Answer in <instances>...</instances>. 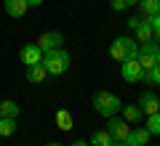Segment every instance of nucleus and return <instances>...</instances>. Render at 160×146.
<instances>
[{"instance_id":"obj_11","label":"nucleus","mask_w":160,"mask_h":146,"mask_svg":"<svg viewBox=\"0 0 160 146\" xmlns=\"http://www.w3.org/2000/svg\"><path fill=\"white\" fill-rule=\"evenodd\" d=\"M149 138H152V133H149L147 128H133L126 144L128 146H149Z\"/></svg>"},{"instance_id":"obj_3","label":"nucleus","mask_w":160,"mask_h":146,"mask_svg":"<svg viewBox=\"0 0 160 146\" xmlns=\"http://www.w3.org/2000/svg\"><path fill=\"white\" fill-rule=\"evenodd\" d=\"M43 67H46V72L51 74V77H59V74H64L69 67H72V56H69L64 48L51 51V53L43 56Z\"/></svg>"},{"instance_id":"obj_15","label":"nucleus","mask_w":160,"mask_h":146,"mask_svg":"<svg viewBox=\"0 0 160 146\" xmlns=\"http://www.w3.org/2000/svg\"><path fill=\"white\" fill-rule=\"evenodd\" d=\"M112 135H109V130L107 128H104V130H96V133H93L91 135V141H88V144H91V146H112Z\"/></svg>"},{"instance_id":"obj_21","label":"nucleus","mask_w":160,"mask_h":146,"mask_svg":"<svg viewBox=\"0 0 160 146\" xmlns=\"http://www.w3.org/2000/svg\"><path fill=\"white\" fill-rule=\"evenodd\" d=\"M144 82H147V85H160V64L144 72Z\"/></svg>"},{"instance_id":"obj_19","label":"nucleus","mask_w":160,"mask_h":146,"mask_svg":"<svg viewBox=\"0 0 160 146\" xmlns=\"http://www.w3.org/2000/svg\"><path fill=\"white\" fill-rule=\"evenodd\" d=\"M16 133V120L13 117H0V135L3 138H8V135Z\"/></svg>"},{"instance_id":"obj_5","label":"nucleus","mask_w":160,"mask_h":146,"mask_svg":"<svg viewBox=\"0 0 160 146\" xmlns=\"http://www.w3.org/2000/svg\"><path fill=\"white\" fill-rule=\"evenodd\" d=\"M38 48L43 53H51V51H59V48H64V35L59 32V29H48V32H43L38 37Z\"/></svg>"},{"instance_id":"obj_8","label":"nucleus","mask_w":160,"mask_h":146,"mask_svg":"<svg viewBox=\"0 0 160 146\" xmlns=\"http://www.w3.org/2000/svg\"><path fill=\"white\" fill-rule=\"evenodd\" d=\"M43 56H46V53L38 48V43H27V45H22V51H19V59H22L24 67H35V64H43Z\"/></svg>"},{"instance_id":"obj_29","label":"nucleus","mask_w":160,"mask_h":146,"mask_svg":"<svg viewBox=\"0 0 160 146\" xmlns=\"http://www.w3.org/2000/svg\"><path fill=\"white\" fill-rule=\"evenodd\" d=\"M46 146H62V144H46Z\"/></svg>"},{"instance_id":"obj_13","label":"nucleus","mask_w":160,"mask_h":146,"mask_svg":"<svg viewBox=\"0 0 160 146\" xmlns=\"http://www.w3.org/2000/svg\"><path fill=\"white\" fill-rule=\"evenodd\" d=\"M46 77H48V72H46V67L43 64H35V67H27V80L32 85H40V82H46Z\"/></svg>"},{"instance_id":"obj_17","label":"nucleus","mask_w":160,"mask_h":146,"mask_svg":"<svg viewBox=\"0 0 160 146\" xmlns=\"http://www.w3.org/2000/svg\"><path fill=\"white\" fill-rule=\"evenodd\" d=\"M56 125H59V130H72L75 120H72V114H69L67 109H59L56 112Z\"/></svg>"},{"instance_id":"obj_22","label":"nucleus","mask_w":160,"mask_h":146,"mask_svg":"<svg viewBox=\"0 0 160 146\" xmlns=\"http://www.w3.org/2000/svg\"><path fill=\"white\" fill-rule=\"evenodd\" d=\"M147 21L152 24V32H155V43H160V13H155V16H149Z\"/></svg>"},{"instance_id":"obj_12","label":"nucleus","mask_w":160,"mask_h":146,"mask_svg":"<svg viewBox=\"0 0 160 146\" xmlns=\"http://www.w3.org/2000/svg\"><path fill=\"white\" fill-rule=\"evenodd\" d=\"M123 120L131 122V125H139V122L144 120L142 106H139V104H123Z\"/></svg>"},{"instance_id":"obj_26","label":"nucleus","mask_w":160,"mask_h":146,"mask_svg":"<svg viewBox=\"0 0 160 146\" xmlns=\"http://www.w3.org/2000/svg\"><path fill=\"white\" fill-rule=\"evenodd\" d=\"M69 146H91L88 141H75V144H69Z\"/></svg>"},{"instance_id":"obj_4","label":"nucleus","mask_w":160,"mask_h":146,"mask_svg":"<svg viewBox=\"0 0 160 146\" xmlns=\"http://www.w3.org/2000/svg\"><path fill=\"white\" fill-rule=\"evenodd\" d=\"M139 64L144 67V72L152 67H158L160 64V43H155V40H149V43H142L139 45Z\"/></svg>"},{"instance_id":"obj_14","label":"nucleus","mask_w":160,"mask_h":146,"mask_svg":"<svg viewBox=\"0 0 160 146\" xmlns=\"http://www.w3.org/2000/svg\"><path fill=\"white\" fill-rule=\"evenodd\" d=\"M133 32H136V43H139V45H142V43H149V40H155L152 24H149V21H144V19H142V24H139V27L133 29Z\"/></svg>"},{"instance_id":"obj_25","label":"nucleus","mask_w":160,"mask_h":146,"mask_svg":"<svg viewBox=\"0 0 160 146\" xmlns=\"http://www.w3.org/2000/svg\"><path fill=\"white\" fill-rule=\"evenodd\" d=\"M27 6L29 8H40V6H43V0H27Z\"/></svg>"},{"instance_id":"obj_9","label":"nucleus","mask_w":160,"mask_h":146,"mask_svg":"<svg viewBox=\"0 0 160 146\" xmlns=\"http://www.w3.org/2000/svg\"><path fill=\"white\" fill-rule=\"evenodd\" d=\"M139 106H142V112L147 114H155V112H160V98H158V93L155 90H144L142 96H139Z\"/></svg>"},{"instance_id":"obj_28","label":"nucleus","mask_w":160,"mask_h":146,"mask_svg":"<svg viewBox=\"0 0 160 146\" xmlns=\"http://www.w3.org/2000/svg\"><path fill=\"white\" fill-rule=\"evenodd\" d=\"M126 3L128 6H139V0H126Z\"/></svg>"},{"instance_id":"obj_16","label":"nucleus","mask_w":160,"mask_h":146,"mask_svg":"<svg viewBox=\"0 0 160 146\" xmlns=\"http://www.w3.org/2000/svg\"><path fill=\"white\" fill-rule=\"evenodd\" d=\"M139 11L144 13V19L155 16V13H160V0H139Z\"/></svg>"},{"instance_id":"obj_7","label":"nucleus","mask_w":160,"mask_h":146,"mask_svg":"<svg viewBox=\"0 0 160 146\" xmlns=\"http://www.w3.org/2000/svg\"><path fill=\"white\" fill-rule=\"evenodd\" d=\"M120 74L126 82H142L144 80V67L139 64V59H128V61L120 64Z\"/></svg>"},{"instance_id":"obj_10","label":"nucleus","mask_w":160,"mask_h":146,"mask_svg":"<svg viewBox=\"0 0 160 146\" xmlns=\"http://www.w3.org/2000/svg\"><path fill=\"white\" fill-rule=\"evenodd\" d=\"M3 8H6V13H8L11 19H22L24 13L29 11L27 0H3Z\"/></svg>"},{"instance_id":"obj_18","label":"nucleus","mask_w":160,"mask_h":146,"mask_svg":"<svg viewBox=\"0 0 160 146\" xmlns=\"http://www.w3.org/2000/svg\"><path fill=\"white\" fill-rule=\"evenodd\" d=\"M0 117H19V104L11 101V98H6V101H0Z\"/></svg>"},{"instance_id":"obj_23","label":"nucleus","mask_w":160,"mask_h":146,"mask_svg":"<svg viewBox=\"0 0 160 146\" xmlns=\"http://www.w3.org/2000/svg\"><path fill=\"white\" fill-rule=\"evenodd\" d=\"M126 8H128V3H126V0H112V11H126Z\"/></svg>"},{"instance_id":"obj_1","label":"nucleus","mask_w":160,"mask_h":146,"mask_svg":"<svg viewBox=\"0 0 160 146\" xmlns=\"http://www.w3.org/2000/svg\"><path fill=\"white\" fill-rule=\"evenodd\" d=\"M109 56L115 59V61H128V59H136L139 56V43L136 37H128V35H120V37H115L112 43H109Z\"/></svg>"},{"instance_id":"obj_27","label":"nucleus","mask_w":160,"mask_h":146,"mask_svg":"<svg viewBox=\"0 0 160 146\" xmlns=\"http://www.w3.org/2000/svg\"><path fill=\"white\" fill-rule=\"evenodd\" d=\"M112 146H128L126 141H112Z\"/></svg>"},{"instance_id":"obj_24","label":"nucleus","mask_w":160,"mask_h":146,"mask_svg":"<svg viewBox=\"0 0 160 146\" xmlns=\"http://www.w3.org/2000/svg\"><path fill=\"white\" fill-rule=\"evenodd\" d=\"M126 24H128V29H136L139 24H142V16H131V19H128Z\"/></svg>"},{"instance_id":"obj_20","label":"nucleus","mask_w":160,"mask_h":146,"mask_svg":"<svg viewBox=\"0 0 160 146\" xmlns=\"http://www.w3.org/2000/svg\"><path fill=\"white\" fill-rule=\"evenodd\" d=\"M144 128H147L152 135H160V112L149 114V117H147V125H144Z\"/></svg>"},{"instance_id":"obj_2","label":"nucleus","mask_w":160,"mask_h":146,"mask_svg":"<svg viewBox=\"0 0 160 146\" xmlns=\"http://www.w3.org/2000/svg\"><path fill=\"white\" fill-rule=\"evenodd\" d=\"M93 109H96L102 117H115V114L123 112V101H120L115 93H109V90H99V93H93Z\"/></svg>"},{"instance_id":"obj_6","label":"nucleus","mask_w":160,"mask_h":146,"mask_svg":"<svg viewBox=\"0 0 160 146\" xmlns=\"http://www.w3.org/2000/svg\"><path fill=\"white\" fill-rule=\"evenodd\" d=\"M107 130H109V135H112L115 141H128V135H131L133 128H131V122H126L123 117L115 114V117L107 120Z\"/></svg>"}]
</instances>
